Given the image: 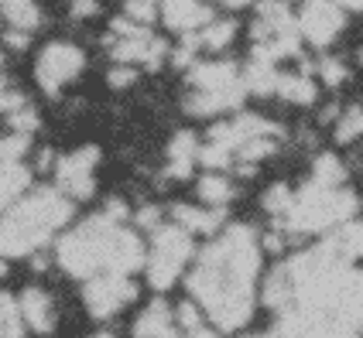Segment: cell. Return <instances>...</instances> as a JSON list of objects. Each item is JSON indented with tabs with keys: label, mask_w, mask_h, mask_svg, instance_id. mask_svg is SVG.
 <instances>
[{
	"label": "cell",
	"mask_w": 363,
	"mask_h": 338,
	"mask_svg": "<svg viewBox=\"0 0 363 338\" xmlns=\"http://www.w3.org/2000/svg\"><path fill=\"white\" fill-rule=\"evenodd\" d=\"M261 270V239L254 226H226L189 274V294L220 332H237L254 315V280Z\"/></svg>",
	"instance_id": "cell-1"
},
{
	"label": "cell",
	"mask_w": 363,
	"mask_h": 338,
	"mask_svg": "<svg viewBox=\"0 0 363 338\" xmlns=\"http://www.w3.org/2000/svg\"><path fill=\"white\" fill-rule=\"evenodd\" d=\"M69 216H72V199L59 188H38L14 209H7L0 219V274L4 260L38 250L41 243L52 239L55 229L69 222Z\"/></svg>",
	"instance_id": "cell-2"
},
{
	"label": "cell",
	"mask_w": 363,
	"mask_h": 338,
	"mask_svg": "<svg viewBox=\"0 0 363 338\" xmlns=\"http://www.w3.org/2000/svg\"><path fill=\"white\" fill-rule=\"evenodd\" d=\"M117 229H121V222L103 212V216H93L82 226H76L72 233H65L59 243L62 270L72 274V277H89V280L106 274V260H110V246H113Z\"/></svg>",
	"instance_id": "cell-3"
},
{
	"label": "cell",
	"mask_w": 363,
	"mask_h": 338,
	"mask_svg": "<svg viewBox=\"0 0 363 338\" xmlns=\"http://www.w3.org/2000/svg\"><path fill=\"white\" fill-rule=\"evenodd\" d=\"M357 212V195L346 188H325L308 181L291 202V212L284 216V226L291 233H323L333 226H346Z\"/></svg>",
	"instance_id": "cell-4"
},
{
	"label": "cell",
	"mask_w": 363,
	"mask_h": 338,
	"mask_svg": "<svg viewBox=\"0 0 363 338\" xmlns=\"http://www.w3.org/2000/svg\"><path fill=\"white\" fill-rule=\"evenodd\" d=\"M189 257H192V236L182 226H158L155 246L147 253V284L155 291H168L185 270Z\"/></svg>",
	"instance_id": "cell-5"
},
{
	"label": "cell",
	"mask_w": 363,
	"mask_h": 338,
	"mask_svg": "<svg viewBox=\"0 0 363 338\" xmlns=\"http://www.w3.org/2000/svg\"><path fill=\"white\" fill-rule=\"evenodd\" d=\"M86 65V55H82L76 45L69 41H52L45 52L38 55V86L48 93V96H59V89L65 82H72L82 72Z\"/></svg>",
	"instance_id": "cell-6"
},
{
	"label": "cell",
	"mask_w": 363,
	"mask_h": 338,
	"mask_svg": "<svg viewBox=\"0 0 363 338\" xmlns=\"http://www.w3.org/2000/svg\"><path fill=\"white\" fill-rule=\"evenodd\" d=\"M278 338H357V328L343 318H333L308 308H288L278 325Z\"/></svg>",
	"instance_id": "cell-7"
},
{
	"label": "cell",
	"mask_w": 363,
	"mask_h": 338,
	"mask_svg": "<svg viewBox=\"0 0 363 338\" xmlns=\"http://www.w3.org/2000/svg\"><path fill=\"white\" fill-rule=\"evenodd\" d=\"M82 298H86V308H89L93 318H110V315L121 311L123 304H130V301L138 298V284L130 277L100 274V277H93L86 284Z\"/></svg>",
	"instance_id": "cell-8"
},
{
	"label": "cell",
	"mask_w": 363,
	"mask_h": 338,
	"mask_svg": "<svg viewBox=\"0 0 363 338\" xmlns=\"http://www.w3.org/2000/svg\"><path fill=\"white\" fill-rule=\"evenodd\" d=\"M100 161V151L93 144H86L79 151L59 158L55 164V181H59V192H65L69 199H89L96 181H93V168Z\"/></svg>",
	"instance_id": "cell-9"
},
{
	"label": "cell",
	"mask_w": 363,
	"mask_h": 338,
	"mask_svg": "<svg viewBox=\"0 0 363 338\" xmlns=\"http://www.w3.org/2000/svg\"><path fill=\"white\" fill-rule=\"evenodd\" d=\"M343 7H340V0H305L302 14H298V31H302V38H308L312 45H329V41H336V35L343 31Z\"/></svg>",
	"instance_id": "cell-10"
},
{
	"label": "cell",
	"mask_w": 363,
	"mask_h": 338,
	"mask_svg": "<svg viewBox=\"0 0 363 338\" xmlns=\"http://www.w3.org/2000/svg\"><path fill=\"white\" fill-rule=\"evenodd\" d=\"M189 86L199 93H230V89H247L237 62H196L189 69Z\"/></svg>",
	"instance_id": "cell-11"
},
{
	"label": "cell",
	"mask_w": 363,
	"mask_h": 338,
	"mask_svg": "<svg viewBox=\"0 0 363 338\" xmlns=\"http://www.w3.org/2000/svg\"><path fill=\"white\" fill-rule=\"evenodd\" d=\"M162 21L172 31L196 35L199 28H209L216 18H213V11L202 0H162Z\"/></svg>",
	"instance_id": "cell-12"
},
{
	"label": "cell",
	"mask_w": 363,
	"mask_h": 338,
	"mask_svg": "<svg viewBox=\"0 0 363 338\" xmlns=\"http://www.w3.org/2000/svg\"><path fill=\"white\" fill-rule=\"evenodd\" d=\"M278 79H281V72H278L274 59H271L264 48H254V52H250V62H247V69H243L247 93H254V96H271V93L278 89Z\"/></svg>",
	"instance_id": "cell-13"
},
{
	"label": "cell",
	"mask_w": 363,
	"mask_h": 338,
	"mask_svg": "<svg viewBox=\"0 0 363 338\" xmlns=\"http://www.w3.org/2000/svg\"><path fill=\"white\" fill-rule=\"evenodd\" d=\"M175 335H179L175 315L162 301L147 304L141 315H138V321H134V338H175Z\"/></svg>",
	"instance_id": "cell-14"
},
{
	"label": "cell",
	"mask_w": 363,
	"mask_h": 338,
	"mask_svg": "<svg viewBox=\"0 0 363 338\" xmlns=\"http://www.w3.org/2000/svg\"><path fill=\"white\" fill-rule=\"evenodd\" d=\"M18 304H21V318L28 321L35 332L45 335V332L55 328V304H52V298L41 287H28L18 298Z\"/></svg>",
	"instance_id": "cell-15"
},
{
	"label": "cell",
	"mask_w": 363,
	"mask_h": 338,
	"mask_svg": "<svg viewBox=\"0 0 363 338\" xmlns=\"http://www.w3.org/2000/svg\"><path fill=\"white\" fill-rule=\"evenodd\" d=\"M247 96V89H230V93H199L192 89L185 96V110L192 117H213V113H226V110H237Z\"/></svg>",
	"instance_id": "cell-16"
},
{
	"label": "cell",
	"mask_w": 363,
	"mask_h": 338,
	"mask_svg": "<svg viewBox=\"0 0 363 338\" xmlns=\"http://www.w3.org/2000/svg\"><path fill=\"white\" fill-rule=\"evenodd\" d=\"M196 161H199V140H196V134L192 130L175 134L172 144H168V175L172 178H189Z\"/></svg>",
	"instance_id": "cell-17"
},
{
	"label": "cell",
	"mask_w": 363,
	"mask_h": 338,
	"mask_svg": "<svg viewBox=\"0 0 363 338\" xmlns=\"http://www.w3.org/2000/svg\"><path fill=\"white\" fill-rule=\"evenodd\" d=\"M172 216H175V226H182L189 236L192 233H216L223 226V209H196V205H175L172 209Z\"/></svg>",
	"instance_id": "cell-18"
},
{
	"label": "cell",
	"mask_w": 363,
	"mask_h": 338,
	"mask_svg": "<svg viewBox=\"0 0 363 338\" xmlns=\"http://www.w3.org/2000/svg\"><path fill=\"white\" fill-rule=\"evenodd\" d=\"M206 311H202L199 304H182L179 315H175V325L182 328V335L185 338H220V332H216V325H209V321L202 318Z\"/></svg>",
	"instance_id": "cell-19"
},
{
	"label": "cell",
	"mask_w": 363,
	"mask_h": 338,
	"mask_svg": "<svg viewBox=\"0 0 363 338\" xmlns=\"http://www.w3.org/2000/svg\"><path fill=\"white\" fill-rule=\"evenodd\" d=\"M199 199L209 209H223L226 202H233V181L226 178L223 171H209L199 178Z\"/></svg>",
	"instance_id": "cell-20"
},
{
	"label": "cell",
	"mask_w": 363,
	"mask_h": 338,
	"mask_svg": "<svg viewBox=\"0 0 363 338\" xmlns=\"http://www.w3.org/2000/svg\"><path fill=\"white\" fill-rule=\"evenodd\" d=\"M0 14L11 21V28H18V31H35L41 24L35 0H0Z\"/></svg>",
	"instance_id": "cell-21"
},
{
	"label": "cell",
	"mask_w": 363,
	"mask_h": 338,
	"mask_svg": "<svg viewBox=\"0 0 363 338\" xmlns=\"http://www.w3.org/2000/svg\"><path fill=\"white\" fill-rule=\"evenodd\" d=\"M281 100L288 103H298V106H308V103L315 100V82L302 76V72H284L281 79H278V89H274Z\"/></svg>",
	"instance_id": "cell-22"
},
{
	"label": "cell",
	"mask_w": 363,
	"mask_h": 338,
	"mask_svg": "<svg viewBox=\"0 0 363 338\" xmlns=\"http://www.w3.org/2000/svg\"><path fill=\"white\" fill-rule=\"evenodd\" d=\"M28 188V168L24 164H0V209H7Z\"/></svg>",
	"instance_id": "cell-23"
},
{
	"label": "cell",
	"mask_w": 363,
	"mask_h": 338,
	"mask_svg": "<svg viewBox=\"0 0 363 338\" xmlns=\"http://www.w3.org/2000/svg\"><path fill=\"white\" fill-rule=\"evenodd\" d=\"M346 178V168L343 161L336 158V154H319L315 164H312V181L315 185H325V188H340Z\"/></svg>",
	"instance_id": "cell-24"
},
{
	"label": "cell",
	"mask_w": 363,
	"mask_h": 338,
	"mask_svg": "<svg viewBox=\"0 0 363 338\" xmlns=\"http://www.w3.org/2000/svg\"><path fill=\"white\" fill-rule=\"evenodd\" d=\"M21 304L0 291V338H21Z\"/></svg>",
	"instance_id": "cell-25"
},
{
	"label": "cell",
	"mask_w": 363,
	"mask_h": 338,
	"mask_svg": "<svg viewBox=\"0 0 363 338\" xmlns=\"http://www.w3.org/2000/svg\"><path fill=\"white\" fill-rule=\"evenodd\" d=\"M233 35H237V24L233 21H213L209 28H202V48H209V52H223L230 41H233Z\"/></svg>",
	"instance_id": "cell-26"
},
{
	"label": "cell",
	"mask_w": 363,
	"mask_h": 338,
	"mask_svg": "<svg viewBox=\"0 0 363 338\" xmlns=\"http://www.w3.org/2000/svg\"><path fill=\"white\" fill-rule=\"evenodd\" d=\"M357 137H363V106H346L340 120H336V140L350 144Z\"/></svg>",
	"instance_id": "cell-27"
},
{
	"label": "cell",
	"mask_w": 363,
	"mask_h": 338,
	"mask_svg": "<svg viewBox=\"0 0 363 338\" xmlns=\"http://www.w3.org/2000/svg\"><path fill=\"white\" fill-rule=\"evenodd\" d=\"M336 246L346 260H363V222H346L336 236Z\"/></svg>",
	"instance_id": "cell-28"
},
{
	"label": "cell",
	"mask_w": 363,
	"mask_h": 338,
	"mask_svg": "<svg viewBox=\"0 0 363 338\" xmlns=\"http://www.w3.org/2000/svg\"><path fill=\"white\" fill-rule=\"evenodd\" d=\"M199 161L209 168V171H226L230 164H237V154L230 151V147H223V144H206V147H199Z\"/></svg>",
	"instance_id": "cell-29"
},
{
	"label": "cell",
	"mask_w": 363,
	"mask_h": 338,
	"mask_svg": "<svg viewBox=\"0 0 363 338\" xmlns=\"http://www.w3.org/2000/svg\"><path fill=\"white\" fill-rule=\"evenodd\" d=\"M291 202H295V192L288 188V185H274V188H267L264 192V209L271 212V216H288L291 212Z\"/></svg>",
	"instance_id": "cell-30"
},
{
	"label": "cell",
	"mask_w": 363,
	"mask_h": 338,
	"mask_svg": "<svg viewBox=\"0 0 363 338\" xmlns=\"http://www.w3.org/2000/svg\"><path fill=\"white\" fill-rule=\"evenodd\" d=\"M274 137H254L247 140L240 151H237V164H257L261 158H267V154H274Z\"/></svg>",
	"instance_id": "cell-31"
},
{
	"label": "cell",
	"mask_w": 363,
	"mask_h": 338,
	"mask_svg": "<svg viewBox=\"0 0 363 338\" xmlns=\"http://www.w3.org/2000/svg\"><path fill=\"white\" fill-rule=\"evenodd\" d=\"M158 14H162V7L155 0H127L123 4V18H130L134 24H141V28H147Z\"/></svg>",
	"instance_id": "cell-32"
},
{
	"label": "cell",
	"mask_w": 363,
	"mask_h": 338,
	"mask_svg": "<svg viewBox=\"0 0 363 338\" xmlns=\"http://www.w3.org/2000/svg\"><path fill=\"white\" fill-rule=\"evenodd\" d=\"M24 154H28V137L24 134L0 137V164H21Z\"/></svg>",
	"instance_id": "cell-33"
},
{
	"label": "cell",
	"mask_w": 363,
	"mask_h": 338,
	"mask_svg": "<svg viewBox=\"0 0 363 338\" xmlns=\"http://www.w3.org/2000/svg\"><path fill=\"white\" fill-rule=\"evenodd\" d=\"M7 123H11V130H14V134H24V137H28V134H35V130H38V110L24 103L21 110H14V113L7 117Z\"/></svg>",
	"instance_id": "cell-34"
},
{
	"label": "cell",
	"mask_w": 363,
	"mask_h": 338,
	"mask_svg": "<svg viewBox=\"0 0 363 338\" xmlns=\"http://www.w3.org/2000/svg\"><path fill=\"white\" fill-rule=\"evenodd\" d=\"M319 76H323L325 86H340V82L346 79L343 59H323V62H319Z\"/></svg>",
	"instance_id": "cell-35"
},
{
	"label": "cell",
	"mask_w": 363,
	"mask_h": 338,
	"mask_svg": "<svg viewBox=\"0 0 363 338\" xmlns=\"http://www.w3.org/2000/svg\"><path fill=\"white\" fill-rule=\"evenodd\" d=\"M24 106V93H18L14 86H7V82H0V113H14V110H21Z\"/></svg>",
	"instance_id": "cell-36"
},
{
	"label": "cell",
	"mask_w": 363,
	"mask_h": 338,
	"mask_svg": "<svg viewBox=\"0 0 363 338\" xmlns=\"http://www.w3.org/2000/svg\"><path fill=\"white\" fill-rule=\"evenodd\" d=\"M134 79H138V72H134V65H117L110 76H106V82L113 86V89H123V86H134Z\"/></svg>",
	"instance_id": "cell-37"
},
{
	"label": "cell",
	"mask_w": 363,
	"mask_h": 338,
	"mask_svg": "<svg viewBox=\"0 0 363 338\" xmlns=\"http://www.w3.org/2000/svg\"><path fill=\"white\" fill-rule=\"evenodd\" d=\"M138 226H141V229H158V226H162V212H158L155 205H151V209H141V212H138Z\"/></svg>",
	"instance_id": "cell-38"
},
{
	"label": "cell",
	"mask_w": 363,
	"mask_h": 338,
	"mask_svg": "<svg viewBox=\"0 0 363 338\" xmlns=\"http://www.w3.org/2000/svg\"><path fill=\"white\" fill-rule=\"evenodd\" d=\"M100 11V0H72V18H93Z\"/></svg>",
	"instance_id": "cell-39"
},
{
	"label": "cell",
	"mask_w": 363,
	"mask_h": 338,
	"mask_svg": "<svg viewBox=\"0 0 363 338\" xmlns=\"http://www.w3.org/2000/svg\"><path fill=\"white\" fill-rule=\"evenodd\" d=\"M4 41H7V48H28V31H18V28H11V31L4 35Z\"/></svg>",
	"instance_id": "cell-40"
},
{
	"label": "cell",
	"mask_w": 363,
	"mask_h": 338,
	"mask_svg": "<svg viewBox=\"0 0 363 338\" xmlns=\"http://www.w3.org/2000/svg\"><path fill=\"white\" fill-rule=\"evenodd\" d=\"M343 11H353V14H363V0H340Z\"/></svg>",
	"instance_id": "cell-41"
},
{
	"label": "cell",
	"mask_w": 363,
	"mask_h": 338,
	"mask_svg": "<svg viewBox=\"0 0 363 338\" xmlns=\"http://www.w3.org/2000/svg\"><path fill=\"white\" fill-rule=\"evenodd\" d=\"M226 7H247V4H254V0H223Z\"/></svg>",
	"instance_id": "cell-42"
},
{
	"label": "cell",
	"mask_w": 363,
	"mask_h": 338,
	"mask_svg": "<svg viewBox=\"0 0 363 338\" xmlns=\"http://www.w3.org/2000/svg\"><path fill=\"white\" fill-rule=\"evenodd\" d=\"M254 338H278V332H271V335H254Z\"/></svg>",
	"instance_id": "cell-43"
},
{
	"label": "cell",
	"mask_w": 363,
	"mask_h": 338,
	"mask_svg": "<svg viewBox=\"0 0 363 338\" xmlns=\"http://www.w3.org/2000/svg\"><path fill=\"white\" fill-rule=\"evenodd\" d=\"M89 338H113V335H106V332H100V335H89Z\"/></svg>",
	"instance_id": "cell-44"
},
{
	"label": "cell",
	"mask_w": 363,
	"mask_h": 338,
	"mask_svg": "<svg viewBox=\"0 0 363 338\" xmlns=\"http://www.w3.org/2000/svg\"><path fill=\"white\" fill-rule=\"evenodd\" d=\"M360 328H363V318H360Z\"/></svg>",
	"instance_id": "cell-45"
}]
</instances>
